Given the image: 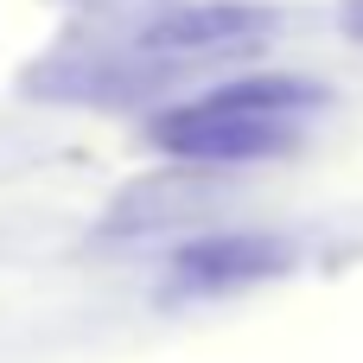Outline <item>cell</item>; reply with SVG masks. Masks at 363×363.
<instances>
[{"label":"cell","mask_w":363,"mask_h":363,"mask_svg":"<svg viewBox=\"0 0 363 363\" xmlns=\"http://www.w3.org/2000/svg\"><path fill=\"white\" fill-rule=\"evenodd\" d=\"M325 89L306 77H236L185 108H166L153 121V147L191 166H249V160H281L300 147V115L319 108Z\"/></svg>","instance_id":"1"},{"label":"cell","mask_w":363,"mask_h":363,"mask_svg":"<svg viewBox=\"0 0 363 363\" xmlns=\"http://www.w3.org/2000/svg\"><path fill=\"white\" fill-rule=\"evenodd\" d=\"M274 6H249V0H204V6H166L160 19H147L140 51L153 57H211V51H249L274 32Z\"/></svg>","instance_id":"2"},{"label":"cell","mask_w":363,"mask_h":363,"mask_svg":"<svg viewBox=\"0 0 363 363\" xmlns=\"http://www.w3.org/2000/svg\"><path fill=\"white\" fill-rule=\"evenodd\" d=\"M179 281L185 287H236V281H262V274H281L287 268V242L281 236H211V242H191L179 249Z\"/></svg>","instance_id":"3"},{"label":"cell","mask_w":363,"mask_h":363,"mask_svg":"<svg viewBox=\"0 0 363 363\" xmlns=\"http://www.w3.org/2000/svg\"><path fill=\"white\" fill-rule=\"evenodd\" d=\"M345 32L363 45V0H351V6H345Z\"/></svg>","instance_id":"4"}]
</instances>
